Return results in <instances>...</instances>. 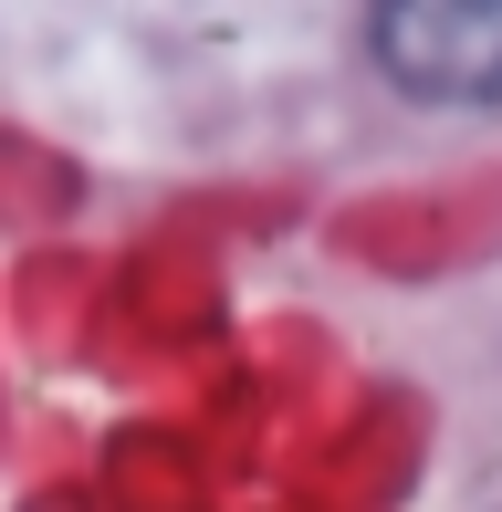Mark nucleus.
I'll use <instances>...</instances> for the list:
<instances>
[{"instance_id":"f257e3e1","label":"nucleus","mask_w":502,"mask_h":512,"mask_svg":"<svg viewBox=\"0 0 502 512\" xmlns=\"http://www.w3.org/2000/svg\"><path fill=\"white\" fill-rule=\"evenodd\" d=\"M367 42L419 105H502V0H387Z\"/></svg>"}]
</instances>
